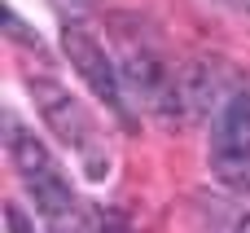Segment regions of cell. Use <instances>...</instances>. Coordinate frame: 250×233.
Returning a JSON list of instances; mask_svg holds the SVG:
<instances>
[{
	"label": "cell",
	"instance_id": "277c9868",
	"mask_svg": "<svg viewBox=\"0 0 250 233\" xmlns=\"http://www.w3.org/2000/svg\"><path fill=\"white\" fill-rule=\"evenodd\" d=\"M4 150H9L13 172H18L26 185H44V181L62 176V167H57V159L48 154V145L35 141V132H26L13 115H4Z\"/></svg>",
	"mask_w": 250,
	"mask_h": 233
},
{
	"label": "cell",
	"instance_id": "5b68a950",
	"mask_svg": "<svg viewBox=\"0 0 250 233\" xmlns=\"http://www.w3.org/2000/svg\"><path fill=\"white\" fill-rule=\"evenodd\" d=\"M0 22H4V31H9V40H26L31 48H40V35H35V31H26V26L18 22V13H13V9H0Z\"/></svg>",
	"mask_w": 250,
	"mask_h": 233
},
{
	"label": "cell",
	"instance_id": "6da1fadb",
	"mask_svg": "<svg viewBox=\"0 0 250 233\" xmlns=\"http://www.w3.org/2000/svg\"><path fill=\"white\" fill-rule=\"evenodd\" d=\"M26 93H31V101L40 106V115H44V123H48V132L57 137V141H66L79 159H83V167H88V176L92 181H101L105 172H110V159H101V145H97V123H92V115L70 97V88H62L57 79H48V75H31L26 79Z\"/></svg>",
	"mask_w": 250,
	"mask_h": 233
},
{
	"label": "cell",
	"instance_id": "3957f363",
	"mask_svg": "<svg viewBox=\"0 0 250 233\" xmlns=\"http://www.w3.org/2000/svg\"><path fill=\"white\" fill-rule=\"evenodd\" d=\"M62 48L70 57V66L79 70V79L114 110H123V75L114 66V57L101 48V40L83 26V22H66L62 26Z\"/></svg>",
	"mask_w": 250,
	"mask_h": 233
},
{
	"label": "cell",
	"instance_id": "52a82bcc",
	"mask_svg": "<svg viewBox=\"0 0 250 233\" xmlns=\"http://www.w3.org/2000/svg\"><path fill=\"white\" fill-rule=\"evenodd\" d=\"M242 233H250V225H246V229H242Z\"/></svg>",
	"mask_w": 250,
	"mask_h": 233
},
{
	"label": "cell",
	"instance_id": "7a4b0ae2",
	"mask_svg": "<svg viewBox=\"0 0 250 233\" xmlns=\"http://www.w3.org/2000/svg\"><path fill=\"white\" fill-rule=\"evenodd\" d=\"M211 163L229 185H250V93H229L211 119Z\"/></svg>",
	"mask_w": 250,
	"mask_h": 233
},
{
	"label": "cell",
	"instance_id": "8992f818",
	"mask_svg": "<svg viewBox=\"0 0 250 233\" xmlns=\"http://www.w3.org/2000/svg\"><path fill=\"white\" fill-rule=\"evenodd\" d=\"M53 4H57V13H66V18H79V13H83L92 0H53Z\"/></svg>",
	"mask_w": 250,
	"mask_h": 233
}]
</instances>
